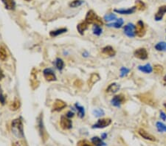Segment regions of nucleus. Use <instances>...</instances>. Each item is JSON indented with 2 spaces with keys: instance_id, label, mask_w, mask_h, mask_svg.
I'll use <instances>...</instances> for the list:
<instances>
[{
  "instance_id": "e433bc0d",
  "label": "nucleus",
  "mask_w": 166,
  "mask_h": 146,
  "mask_svg": "<svg viewBox=\"0 0 166 146\" xmlns=\"http://www.w3.org/2000/svg\"><path fill=\"white\" fill-rule=\"evenodd\" d=\"M129 71H130L129 69L126 68V67H122V68L121 69V77L125 76V75H127L128 73L129 72Z\"/></svg>"
},
{
  "instance_id": "2f4dec72",
  "label": "nucleus",
  "mask_w": 166,
  "mask_h": 146,
  "mask_svg": "<svg viewBox=\"0 0 166 146\" xmlns=\"http://www.w3.org/2000/svg\"><path fill=\"white\" fill-rule=\"evenodd\" d=\"M102 31H103V30H102L100 26H97V25L94 26L93 33L95 35H96V36H100V35L102 33Z\"/></svg>"
},
{
  "instance_id": "393cba45",
  "label": "nucleus",
  "mask_w": 166,
  "mask_h": 146,
  "mask_svg": "<svg viewBox=\"0 0 166 146\" xmlns=\"http://www.w3.org/2000/svg\"><path fill=\"white\" fill-rule=\"evenodd\" d=\"M155 49L158 51H166V42H159L155 45Z\"/></svg>"
},
{
  "instance_id": "c85d7f7f",
  "label": "nucleus",
  "mask_w": 166,
  "mask_h": 146,
  "mask_svg": "<svg viewBox=\"0 0 166 146\" xmlns=\"http://www.w3.org/2000/svg\"><path fill=\"white\" fill-rule=\"evenodd\" d=\"M56 66L58 70H62L64 66V63L63 60L61 58H57L56 61Z\"/></svg>"
},
{
  "instance_id": "9d476101",
  "label": "nucleus",
  "mask_w": 166,
  "mask_h": 146,
  "mask_svg": "<svg viewBox=\"0 0 166 146\" xmlns=\"http://www.w3.org/2000/svg\"><path fill=\"white\" fill-rule=\"evenodd\" d=\"M43 73H44V78L47 81H54V80H56V79H57L54 72L51 69H45L44 72H43Z\"/></svg>"
},
{
  "instance_id": "6ab92c4d",
  "label": "nucleus",
  "mask_w": 166,
  "mask_h": 146,
  "mask_svg": "<svg viewBox=\"0 0 166 146\" xmlns=\"http://www.w3.org/2000/svg\"><path fill=\"white\" fill-rule=\"evenodd\" d=\"M138 70H139L140 71L142 72L147 73V74H148V73L152 72L153 67L151 66V64H147L144 65V66H138Z\"/></svg>"
},
{
  "instance_id": "39448f33",
  "label": "nucleus",
  "mask_w": 166,
  "mask_h": 146,
  "mask_svg": "<svg viewBox=\"0 0 166 146\" xmlns=\"http://www.w3.org/2000/svg\"><path fill=\"white\" fill-rule=\"evenodd\" d=\"M12 128L16 130V132H18L19 136L23 137L24 136V133H23V125L21 119H16L14 120L12 122Z\"/></svg>"
},
{
  "instance_id": "2eb2a0df",
  "label": "nucleus",
  "mask_w": 166,
  "mask_h": 146,
  "mask_svg": "<svg viewBox=\"0 0 166 146\" xmlns=\"http://www.w3.org/2000/svg\"><path fill=\"white\" fill-rule=\"evenodd\" d=\"M120 89H121V86L119 85L118 83H111L110 85L107 87L106 89V92L107 93H115L117 91H119Z\"/></svg>"
},
{
  "instance_id": "a211bd4d",
  "label": "nucleus",
  "mask_w": 166,
  "mask_h": 146,
  "mask_svg": "<svg viewBox=\"0 0 166 146\" xmlns=\"http://www.w3.org/2000/svg\"><path fill=\"white\" fill-rule=\"evenodd\" d=\"M137 9V7H133L129 9H121V10H115V12L117 13V14H125V15H129V14H131L135 12V10Z\"/></svg>"
},
{
  "instance_id": "4c0bfd02",
  "label": "nucleus",
  "mask_w": 166,
  "mask_h": 146,
  "mask_svg": "<svg viewBox=\"0 0 166 146\" xmlns=\"http://www.w3.org/2000/svg\"><path fill=\"white\" fill-rule=\"evenodd\" d=\"M66 117H68V118H71V117H74V113L73 112H68L67 113H66Z\"/></svg>"
},
{
  "instance_id": "423d86ee",
  "label": "nucleus",
  "mask_w": 166,
  "mask_h": 146,
  "mask_svg": "<svg viewBox=\"0 0 166 146\" xmlns=\"http://www.w3.org/2000/svg\"><path fill=\"white\" fill-rule=\"evenodd\" d=\"M125 95H123V94H120V95H115V97H113L111 103H112V104L114 106H115V107H120L123 103H125Z\"/></svg>"
},
{
  "instance_id": "5701e85b",
  "label": "nucleus",
  "mask_w": 166,
  "mask_h": 146,
  "mask_svg": "<svg viewBox=\"0 0 166 146\" xmlns=\"http://www.w3.org/2000/svg\"><path fill=\"white\" fill-rule=\"evenodd\" d=\"M123 19H117V22H115V23H112V24H108V27H115V28H121V27L123 26Z\"/></svg>"
},
{
  "instance_id": "4be33fe9",
  "label": "nucleus",
  "mask_w": 166,
  "mask_h": 146,
  "mask_svg": "<svg viewBox=\"0 0 166 146\" xmlns=\"http://www.w3.org/2000/svg\"><path fill=\"white\" fill-rule=\"evenodd\" d=\"M91 142L95 145V146H105L106 144L103 142L100 138L98 137H95L91 139Z\"/></svg>"
},
{
  "instance_id": "473e14b6",
  "label": "nucleus",
  "mask_w": 166,
  "mask_h": 146,
  "mask_svg": "<svg viewBox=\"0 0 166 146\" xmlns=\"http://www.w3.org/2000/svg\"><path fill=\"white\" fill-rule=\"evenodd\" d=\"M19 106H20V103H19V100H16L15 101L11 104V105H10V109L14 111H16L19 109Z\"/></svg>"
},
{
  "instance_id": "f8f14e48",
  "label": "nucleus",
  "mask_w": 166,
  "mask_h": 146,
  "mask_svg": "<svg viewBox=\"0 0 166 146\" xmlns=\"http://www.w3.org/2000/svg\"><path fill=\"white\" fill-rule=\"evenodd\" d=\"M66 106V103L65 102H64L63 100H59V99H57V100L55 101V103H53V110L56 111V112H58V111L62 110L63 109H64Z\"/></svg>"
},
{
  "instance_id": "1a4fd4ad",
  "label": "nucleus",
  "mask_w": 166,
  "mask_h": 146,
  "mask_svg": "<svg viewBox=\"0 0 166 146\" xmlns=\"http://www.w3.org/2000/svg\"><path fill=\"white\" fill-rule=\"evenodd\" d=\"M124 32L129 38H133L135 35V26L132 23H129L124 27Z\"/></svg>"
},
{
  "instance_id": "7ed1b4c3",
  "label": "nucleus",
  "mask_w": 166,
  "mask_h": 146,
  "mask_svg": "<svg viewBox=\"0 0 166 146\" xmlns=\"http://www.w3.org/2000/svg\"><path fill=\"white\" fill-rule=\"evenodd\" d=\"M112 123L110 118H102L98 120V122L92 126L93 128H104Z\"/></svg>"
},
{
  "instance_id": "c756f323",
  "label": "nucleus",
  "mask_w": 166,
  "mask_h": 146,
  "mask_svg": "<svg viewBox=\"0 0 166 146\" xmlns=\"http://www.w3.org/2000/svg\"><path fill=\"white\" fill-rule=\"evenodd\" d=\"M117 19V16L115 14H107L104 16V20H106V22H111V21H114L115 20Z\"/></svg>"
},
{
  "instance_id": "4468645a",
  "label": "nucleus",
  "mask_w": 166,
  "mask_h": 146,
  "mask_svg": "<svg viewBox=\"0 0 166 146\" xmlns=\"http://www.w3.org/2000/svg\"><path fill=\"white\" fill-rule=\"evenodd\" d=\"M166 13V5H163L161 7H159L157 13L155 15V20L156 21H160L163 19L164 14Z\"/></svg>"
},
{
  "instance_id": "b1692460",
  "label": "nucleus",
  "mask_w": 166,
  "mask_h": 146,
  "mask_svg": "<svg viewBox=\"0 0 166 146\" xmlns=\"http://www.w3.org/2000/svg\"><path fill=\"white\" fill-rule=\"evenodd\" d=\"M75 107H76L77 110L78 112V116H79L81 118H83L85 115V109L83 106H81V105H79L78 103L75 104Z\"/></svg>"
},
{
  "instance_id": "7c9ffc66",
  "label": "nucleus",
  "mask_w": 166,
  "mask_h": 146,
  "mask_svg": "<svg viewBox=\"0 0 166 146\" xmlns=\"http://www.w3.org/2000/svg\"><path fill=\"white\" fill-rule=\"evenodd\" d=\"M83 3V2L81 0H75V1H73L70 4V6L72 7H78L81 6Z\"/></svg>"
},
{
  "instance_id": "ea45409f",
  "label": "nucleus",
  "mask_w": 166,
  "mask_h": 146,
  "mask_svg": "<svg viewBox=\"0 0 166 146\" xmlns=\"http://www.w3.org/2000/svg\"><path fill=\"white\" fill-rule=\"evenodd\" d=\"M0 101H1V103H2V104L5 103V97H4V96L2 95V94H0Z\"/></svg>"
},
{
  "instance_id": "cd10ccee",
  "label": "nucleus",
  "mask_w": 166,
  "mask_h": 146,
  "mask_svg": "<svg viewBox=\"0 0 166 146\" xmlns=\"http://www.w3.org/2000/svg\"><path fill=\"white\" fill-rule=\"evenodd\" d=\"M157 128L159 132H166V126L161 122H157L156 124Z\"/></svg>"
},
{
  "instance_id": "79ce46f5",
  "label": "nucleus",
  "mask_w": 166,
  "mask_h": 146,
  "mask_svg": "<svg viewBox=\"0 0 166 146\" xmlns=\"http://www.w3.org/2000/svg\"><path fill=\"white\" fill-rule=\"evenodd\" d=\"M106 137H107V134H102V139H106Z\"/></svg>"
},
{
  "instance_id": "9b49d317",
  "label": "nucleus",
  "mask_w": 166,
  "mask_h": 146,
  "mask_svg": "<svg viewBox=\"0 0 166 146\" xmlns=\"http://www.w3.org/2000/svg\"><path fill=\"white\" fill-rule=\"evenodd\" d=\"M138 134H139L142 138H144V139H147V140H150V141L152 142H155L157 140L155 137L151 135V134H149V133L146 131V130L143 128H140L139 130H138Z\"/></svg>"
},
{
  "instance_id": "f03ea898",
  "label": "nucleus",
  "mask_w": 166,
  "mask_h": 146,
  "mask_svg": "<svg viewBox=\"0 0 166 146\" xmlns=\"http://www.w3.org/2000/svg\"><path fill=\"white\" fill-rule=\"evenodd\" d=\"M137 97L141 102L146 104V105H148L150 106H152V107L157 106L156 100H154L153 95L151 93L146 92V93L140 94V95H137Z\"/></svg>"
},
{
  "instance_id": "f3484780",
  "label": "nucleus",
  "mask_w": 166,
  "mask_h": 146,
  "mask_svg": "<svg viewBox=\"0 0 166 146\" xmlns=\"http://www.w3.org/2000/svg\"><path fill=\"white\" fill-rule=\"evenodd\" d=\"M89 24L87 22H81L80 24H78L77 25V30H78V32H79L81 35H83L84 32L88 29Z\"/></svg>"
},
{
  "instance_id": "bb28decb",
  "label": "nucleus",
  "mask_w": 166,
  "mask_h": 146,
  "mask_svg": "<svg viewBox=\"0 0 166 146\" xmlns=\"http://www.w3.org/2000/svg\"><path fill=\"white\" fill-rule=\"evenodd\" d=\"M164 71L163 66L160 64H156L154 66V72L157 75H161Z\"/></svg>"
},
{
  "instance_id": "37998d69",
  "label": "nucleus",
  "mask_w": 166,
  "mask_h": 146,
  "mask_svg": "<svg viewBox=\"0 0 166 146\" xmlns=\"http://www.w3.org/2000/svg\"><path fill=\"white\" fill-rule=\"evenodd\" d=\"M164 81L165 82V83H166V75H165V76L164 77Z\"/></svg>"
},
{
  "instance_id": "dca6fc26",
  "label": "nucleus",
  "mask_w": 166,
  "mask_h": 146,
  "mask_svg": "<svg viewBox=\"0 0 166 146\" xmlns=\"http://www.w3.org/2000/svg\"><path fill=\"white\" fill-rule=\"evenodd\" d=\"M102 53H104V54L106 55L109 56V57L115 56L116 54L115 50L111 46H106L103 48V49H102Z\"/></svg>"
},
{
  "instance_id": "a19ab883",
  "label": "nucleus",
  "mask_w": 166,
  "mask_h": 146,
  "mask_svg": "<svg viewBox=\"0 0 166 146\" xmlns=\"http://www.w3.org/2000/svg\"><path fill=\"white\" fill-rule=\"evenodd\" d=\"M3 78H4V73L3 72H2V70L0 69V80H2Z\"/></svg>"
},
{
  "instance_id": "0eeeda50",
  "label": "nucleus",
  "mask_w": 166,
  "mask_h": 146,
  "mask_svg": "<svg viewBox=\"0 0 166 146\" xmlns=\"http://www.w3.org/2000/svg\"><path fill=\"white\" fill-rule=\"evenodd\" d=\"M134 55L140 60H146L148 58V53L145 48H139L134 52Z\"/></svg>"
},
{
  "instance_id": "aec40b11",
  "label": "nucleus",
  "mask_w": 166,
  "mask_h": 146,
  "mask_svg": "<svg viewBox=\"0 0 166 146\" xmlns=\"http://www.w3.org/2000/svg\"><path fill=\"white\" fill-rule=\"evenodd\" d=\"M2 2L5 4L6 9H8V10H14L15 9L16 3L14 0H2Z\"/></svg>"
},
{
  "instance_id": "a878e982",
  "label": "nucleus",
  "mask_w": 166,
  "mask_h": 146,
  "mask_svg": "<svg viewBox=\"0 0 166 146\" xmlns=\"http://www.w3.org/2000/svg\"><path fill=\"white\" fill-rule=\"evenodd\" d=\"M7 58V53L5 49L2 47H0V60L5 61Z\"/></svg>"
},
{
  "instance_id": "a18cd8bd",
  "label": "nucleus",
  "mask_w": 166,
  "mask_h": 146,
  "mask_svg": "<svg viewBox=\"0 0 166 146\" xmlns=\"http://www.w3.org/2000/svg\"><path fill=\"white\" fill-rule=\"evenodd\" d=\"M26 1H30V0H26Z\"/></svg>"
},
{
  "instance_id": "20e7f679",
  "label": "nucleus",
  "mask_w": 166,
  "mask_h": 146,
  "mask_svg": "<svg viewBox=\"0 0 166 146\" xmlns=\"http://www.w3.org/2000/svg\"><path fill=\"white\" fill-rule=\"evenodd\" d=\"M146 30L144 23L142 21H139L135 26V35L138 37H143L146 35Z\"/></svg>"
},
{
  "instance_id": "6e6552de",
  "label": "nucleus",
  "mask_w": 166,
  "mask_h": 146,
  "mask_svg": "<svg viewBox=\"0 0 166 146\" xmlns=\"http://www.w3.org/2000/svg\"><path fill=\"white\" fill-rule=\"evenodd\" d=\"M60 125H61V128L64 130H69L72 127V120L68 118L67 117L65 116H62L61 118V121H60Z\"/></svg>"
},
{
  "instance_id": "58836bf2",
  "label": "nucleus",
  "mask_w": 166,
  "mask_h": 146,
  "mask_svg": "<svg viewBox=\"0 0 166 146\" xmlns=\"http://www.w3.org/2000/svg\"><path fill=\"white\" fill-rule=\"evenodd\" d=\"M160 117H161L163 120H166V114H165L163 112H160Z\"/></svg>"
},
{
  "instance_id": "c03bdc74",
  "label": "nucleus",
  "mask_w": 166,
  "mask_h": 146,
  "mask_svg": "<svg viewBox=\"0 0 166 146\" xmlns=\"http://www.w3.org/2000/svg\"><path fill=\"white\" fill-rule=\"evenodd\" d=\"M164 106H165V109H166V103H164Z\"/></svg>"
},
{
  "instance_id": "412c9836",
  "label": "nucleus",
  "mask_w": 166,
  "mask_h": 146,
  "mask_svg": "<svg viewBox=\"0 0 166 146\" xmlns=\"http://www.w3.org/2000/svg\"><path fill=\"white\" fill-rule=\"evenodd\" d=\"M66 31H67L66 28H61V29H58L56 30L51 31V32H49V36H50L51 37H56V36H59V35L64 33Z\"/></svg>"
},
{
  "instance_id": "f704fd0d",
  "label": "nucleus",
  "mask_w": 166,
  "mask_h": 146,
  "mask_svg": "<svg viewBox=\"0 0 166 146\" xmlns=\"http://www.w3.org/2000/svg\"><path fill=\"white\" fill-rule=\"evenodd\" d=\"M136 2H137V5H136V7H137V8H138L139 10H144L146 6H145V4L143 3V2L140 1V0H137Z\"/></svg>"
},
{
  "instance_id": "72a5a7b5",
  "label": "nucleus",
  "mask_w": 166,
  "mask_h": 146,
  "mask_svg": "<svg viewBox=\"0 0 166 146\" xmlns=\"http://www.w3.org/2000/svg\"><path fill=\"white\" fill-rule=\"evenodd\" d=\"M77 146H92L90 143L87 140H80L78 143H77Z\"/></svg>"
},
{
  "instance_id": "c9c22d12",
  "label": "nucleus",
  "mask_w": 166,
  "mask_h": 146,
  "mask_svg": "<svg viewBox=\"0 0 166 146\" xmlns=\"http://www.w3.org/2000/svg\"><path fill=\"white\" fill-rule=\"evenodd\" d=\"M94 114H95V116H96V117H100V116H103L104 115V112L103 109H96V110H94L93 112Z\"/></svg>"
},
{
  "instance_id": "ddd939ff",
  "label": "nucleus",
  "mask_w": 166,
  "mask_h": 146,
  "mask_svg": "<svg viewBox=\"0 0 166 146\" xmlns=\"http://www.w3.org/2000/svg\"><path fill=\"white\" fill-rule=\"evenodd\" d=\"M100 75L98 73H92L89 77V79L88 80V85L89 87H91L94 84L98 82L100 80Z\"/></svg>"
},
{
  "instance_id": "f257e3e1",
  "label": "nucleus",
  "mask_w": 166,
  "mask_h": 146,
  "mask_svg": "<svg viewBox=\"0 0 166 146\" xmlns=\"http://www.w3.org/2000/svg\"><path fill=\"white\" fill-rule=\"evenodd\" d=\"M85 22H87L89 24H94L95 26H102L104 24L102 19L94 12L93 10L88 11L86 18H85Z\"/></svg>"
}]
</instances>
